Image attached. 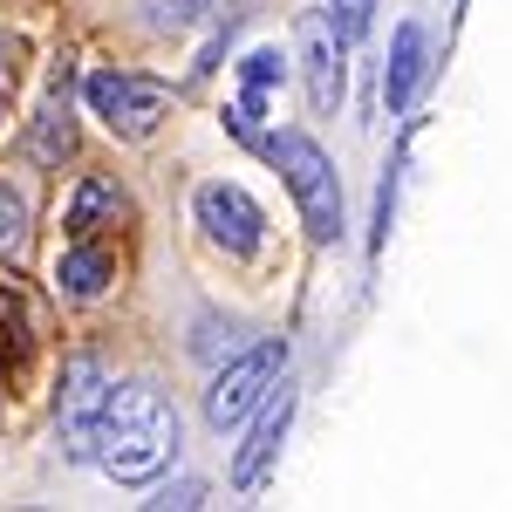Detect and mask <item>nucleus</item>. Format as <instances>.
Wrapping results in <instances>:
<instances>
[{"label":"nucleus","mask_w":512,"mask_h":512,"mask_svg":"<svg viewBox=\"0 0 512 512\" xmlns=\"http://www.w3.org/2000/svg\"><path fill=\"white\" fill-rule=\"evenodd\" d=\"M151 506H178V512H192V506H205V485H198V478H178V485H164Z\"/></svg>","instance_id":"17"},{"label":"nucleus","mask_w":512,"mask_h":512,"mask_svg":"<svg viewBox=\"0 0 512 512\" xmlns=\"http://www.w3.org/2000/svg\"><path fill=\"white\" fill-rule=\"evenodd\" d=\"M55 280H62V294H76V301H96V294L117 280V253H110L103 239H69V253L55 260Z\"/></svg>","instance_id":"11"},{"label":"nucleus","mask_w":512,"mask_h":512,"mask_svg":"<svg viewBox=\"0 0 512 512\" xmlns=\"http://www.w3.org/2000/svg\"><path fill=\"white\" fill-rule=\"evenodd\" d=\"M328 21H335L342 41H362L376 28V0H328Z\"/></svg>","instance_id":"14"},{"label":"nucleus","mask_w":512,"mask_h":512,"mask_svg":"<svg viewBox=\"0 0 512 512\" xmlns=\"http://www.w3.org/2000/svg\"><path fill=\"white\" fill-rule=\"evenodd\" d=\"M171 458H178V410L151 383H110L89 465H103L117 485H151Z\"/></svg>","instance_id":"1"},{"label":"nucleus","mask_w":512,"mask_h":512,"mask_svg":"<svg viewBox=\"0 0 512 512\" xmlns=\"http://www.w3.org/2000/svg\"><path fill=\"white\" fill-rule=\"evenodd\" d=\"M403 164V158H396ZM396 164H390V178H383V192H376V246L390 239V219H396Z\"/></svg>","instance_id":"18"},{"label":"nucleus","mask_w":512,"mask_h":512,"mask_svg":"<svg viewBox=\"0 0 512 512\" xmlns=\"http://www.w3.org/2000/svg\"><path fill=\"white\" fill-rule=\"evenodd\" d=\"M301 82H308V110L315 117H335L342 96H349V41L335 35L328 14L301 21Z\"/></svg>","instance_id":"8"},{"label":"nucleus","mask_w":512,"mask_h":512,"mask_svg":"<svg viewBox=\"0 0 512 512\" xmlns=\"http://www.w3.org/2000/svg\"><path fill=\"white\" fill-rule=\"evenodd\" d=\"M280 76H287V62H280V48H253V55L239 62V82H246L253 96H267V89H280Z\"/></svg>","instance_id":"13"},{"label":"nucleus","mask_w":512,"mask_h":512,"mask_svg":"<svg viewBox=\"0 0 512 512\" xmlns=\"http://www.w3.org/2000/svg\"><path fill=\"white\" fill-rule=\"evenodd\" d=\"M198 14H205V0H151V21L158 28H192Z\"/></svg>","instance_id":"16"},{"label":"nucleus","mask_w":512,"mask_h":512,"mask_svg":"<svg viewBox=\"0 0 512 512\" xmlns=\"http://www.w3.org/2000/svg\"><path fill=\"white\" fill-rule=\"evenodd\" d=\"M246 417H253V431H246V444H239V458H233V485L239 492H253L260 478L274 472L280 444H287V424H294V383H287V369L267 383V396H260Z\"/></svg>","instance_id":"7"},{"label":"nucleus","mask_w":512,"mask_h":512,"mask_svg":"<svg viewBox=\"0 0 512 512\" xmlns=\"http://www.w3.org/2000/svg\"><path fill=\"white\" fill-rule=\"evenodd\" d=\"M424 76H431V41H424L417 21H403L396 41H390V69H383V103H390V117H403V110L417 103Z\"/></svg>","instance_id":"9"},{"label":"nucleus","mask_w":512,"mask_h":512,"mask_svg":"<svg viewBox=\"0 0 512 512\" xmlns=\"http://www.w3.org/2000/svg\"><path fill=\"white\" fill-rule=\"evenodd\" d=\"M267 158L280 164L308 239L315 246H335L342 239V171L328 164V151H321L315 137H301V130H280V137H267Z\"/></svg>","instance_id":"2"},{"label":"nucleus","mask_w":512,"mask_h":512,"mask_svg":"<svg viewBox=\"0 0 512 512\" xmlns=\"http://www.w3.org/2000/svg\"><path fill=\"white\" fill-rule=\"evenodd\" d=\"M192 212H198V226H205V239L226 246L233 260H253V253L267 246V212H260V198L246 192V185L212 178V185H198Z\"/></svg>","instance_id":"6"},{"label":"nucleus","mask_w":512,"mask_h":512,"mask_svg":"<svg viewBox=\"0 0 512 512\" xmlns=\"http://www.w3.org/2000/svg\"><path fill=\"white\" fill-rule=\"evenodd\" d=\"M280 369H287V342H253L246 355H233L219 376H212V390H205V424L212 431H233V424H246V410L267 396V383H274Z\"/></svg>","instance_id":"4"},{"label":"nucleus","mask_w":512,"mask_h":512,"mask_svg":"<svg viewBox=\"0 0 512 512\" xmlns=\"http://www.w3.org/2000/svg\"><path fill=\"white\" fill-rule=\"evenodd\" d=\"M82 96H89V110L103 117V130H117L130 144H144L164 123V110H171V89L151 82V76H130V69H96V76L82 82Z\"/></svg>","instance_id":"3"},{"label":"nucleus","mask_w":512,"mask_h":512,"mask_svg":"<svg viewBox=\"0 0 512 512\" xmlns=\"http://www.w3.org/2000/svg\"><path fill=\"white\" fill-rule=\"evenodd\" d=\"M28 151H35V164H62V158H76V110H69V69L55 76V89H48V103H41L35 130H28Z\"/></svg>","instance_id":"10"},{"label":"nucleus","mask_w":512,"mask_h":512,"mask_svg":"<svg viewBox=\"0 0 512 512\" xmlns=\"http://www.w3.org/2000/svg\"><path fill=\"white\" fill-rule=\"evenodd\" d=\"M0 117H7V89H0Z\"/></svg>","instance_id":"19"},{"label":"nucleus","mask_w":512,"mask_h":512,"mask_svg":"<svg viewBox=\"0 0 512 512\" xmlns=\"http://www.w3.org/2000/svg\"><path fill=\"white\" fill-rule=\"evenodd\" d=\"M28 239V205H21V192H7V178H0V253H14Z\"/></svg>","instance_id":"15"},{"label":"nucleus","mask_w":512,"mask_h":512,"mask_svg":"<svg viewBox=\"0 0 512 512\" xmlns=\"http://www.w3.org/2000/svg\"><path fill=\"white\" fill-rule=\"evenodd\" d=\"M123 185L117 178H82V192L69 198V239H96L103 226H117L123 219Z\"/></svg>","instance_id":"12"},{"label":"nucleus","mask_w":512,"mask_h":512,"mask_svg":"<svg viewBox=\"0 0 512 512\" xmlns=\"http://www.w3.org/2000/svg\"><path fill=\"white\" fill-rule=\"evenodd\" d=\"M103 403H110L103 362H96V355H69V369H62V403H55V431H62V458H69V465H89Z\"/></svg>","instance_id":"5"}]
</instances>
